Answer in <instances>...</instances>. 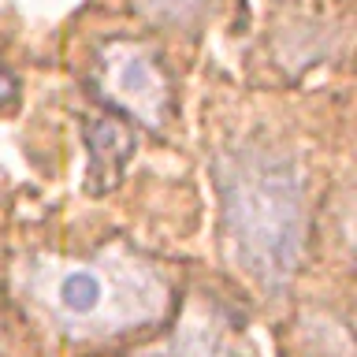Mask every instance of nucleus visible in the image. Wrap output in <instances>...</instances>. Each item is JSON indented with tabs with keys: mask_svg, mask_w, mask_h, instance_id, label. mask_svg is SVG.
Segmentation results:
<instances>
[{
	"mask_svg": "<svg viewBox=\"0 0 357 357\" xmlns=\"http://www.w3.org/2000/svg\"><path fill=\"white\" fill-rule=\"evenodd\" d=\"M22 298L71 339H108L153 324L167 309L160 272L127 245L93 257H33L19 268Z\"/></svg>",
	"mask_w": 357,
	"mask_h": 357,
	"instance_id": "obj_1",
	"label": "nucleus"
},
{
	"mask_svg": "<svg viewBox=\"0 0 357 357\" xmlns=\"http://www.w3.org/2000/svg\"><path fill=\"white\" fill-rule=\"evenodd\" d=\"M234 264L268 290L287 287L305 245V178L290 153L242 145L216 167Z\"/></svg>",
	"mask_w": 357,
	"mask_h": 357,
	"instance_id": "obj_2",
	"label": "nucleus"
},
{
	"mask_svg": "<svg viewBox=\"0 0 357 357\" xmlns=\"http://www.w3.org/2000/svg\"><path fill=\"white\" fill-rule=\"evenodd\" d=\"M100 93L127 116L160 127L167 112V78L156 63V56L145 45L116 41L100 52V71H97Z\"/></svg>",
	"mask_w": 357,
	"mask_h": 357,
	"instance_id": "obj_3",
	"label": "nucleus"
},
{
	"mask_svg": "<svg viewBox=\"0 0 357 357\" xmlns=\"http://www.w3.org/2000/svg\"><path fill=\"white\" fill-rule=\"evenodd\" d=\"M142 357H242L234 346L227 324L212 309H190L183 324L172 331V339L153 346Z\"/></svg>",
	"mask_w": 357,
	"mask_h": 357,
	"instance_id": "obj_4",
	"label": "nucleus"
},
{
	"mask_svg": "<svg viewBox=\"0 0 357 357\" xmlns=\"http://www.w3.org/2000/svg\"><path fill=\"white\" fill-rule=\"evenodd\" d=\"M86 149H89V190H108L119 183L123 167L134 156V134L116 116H93L86 123Z\"/></svg>",
	"mask_w": 357,
	"mask_h": 357,
	"instance_id": "obj_5",
	"label": "nucleus"
},
{
	"mask_svg": "<svg viewBox=\"0 0 357 357\" xmlns=\"http://www.w3.org/2000/svg\"><path fill=\"white\" fill-rule=\"evenodd\" d=\"M134 8L156 26H194L208 0H134Z\"/></svg>",
	"mask_w": 357,
	"mask_h": 357,
	"instance_id": "obj_6",
	"label": "nucleus"
},
{
	"mask_svg": "<svg viewBox=\"0 0 357 357\" xmlns=\"http://www.w3.org/2000/svg\"><path fill=\"white\" fill-rule=\"evenodd\" d=\"M15 105H19V82H15V75H11V71L0 67V116H8Z\"/></svg>",
	"mask_w": 357,
	"mask_h": 357,
	"instance_id": "obj_7",
	"label": "nucleus"
}]
</instances>
